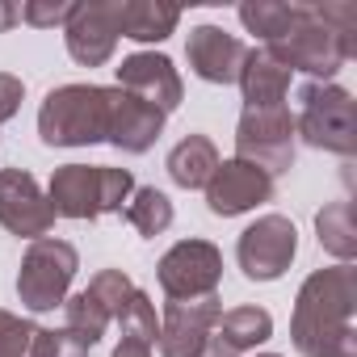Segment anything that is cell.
I'll return each mask as SVG.
<instances>
[{
  "mask_svg": "<svg viewBox=\"0 0 357 357\" xmlns=\"http://www.w3.org/2000/svg\"><path fill=\"white\" fill-rule=\"evenodd\" d=\"M353 311H357V269L353 265L315 269L294 298V319H290L294 349L303 357H357Z\"/></svg>",
  "mask_w": 357,
  "mask_h": 357,
  "instance_id": "1",
  "label": "cell"
},
{
  "mask_svg": "<svg viewBox=\"0 0 357 357\" xmlns=\"http://www.w3.org/2000/svg\"><path fill=\"white\" fill-rule=\"evenodd\" d=\"M265 51L290 72H307L328 84L357 55V5H344V0L294 5V26Z\"/></svg>",
  "mask_w": 357,
  "mask_h": 357,
  "instance_id": "2",
  "label": "cell"
},
{
  "mask_svg": "<svg viewBox=\"0 0 357 357\" xmlns=\"http://www.w3.org/2000/svg\"><path fill=\"white\" fill-rule=\"evenodd\" d=\"M135 194L130 168H109V164H63L51 176L47 202L59 219H101L122 211Z\"/></svg>",
  "mask_w": 357,
  "mask_h": 357,
  "instance_id": "3",
  "label": "cell"
},
{
  "mask_svg": "<svg viewBox=\"0 0 357 357\" xmlns=\"http://www.w3.org/2000/svg\"><path fill=\"white\" fill-rule=\"evenodd\" d=\"M38 135L47 147H89L109 139V89L59 84L38 109Z\"/></svg>",
  "mask_w": 357,
  "mask_h": 357,
  "instance_id": "4",
  "label": "cell"
},
{
  "mask_svg": "<svg viewBox=\"0 0 357 357\" xmlns=\"http://www.w3.org/2000/svg\"><path fill=\"white\" fill-rule=\"evenodd\" d=\"M298 101L303 109L294 118V135H303L319 151H336V155L357 151V101L349 89L311 80L298 93Z\"/></svg>",
  "mask_w": 357,
  "mask_h": 357,
  "instance_id": "5",
  "label": "cell"
},
{
  "mask_svg": "<svg viewBox=\"0 0 357 357\" xmlns=\"http://www.w3.org/2000/svg\"><path fill=\"white\" fill-rule=\"evenodd\" d=\"M76 269H80V257H76V248L68 240H55V236L30 240V248L22 257V273H17V298H22V307H30V311H55V307H63Z\"/></svg>",
  "mask_w": 357,
  "mask_h": 357,
  "instance_id": "6",
  "label": "cell"
},
{
  "mask_svg": "<svg viewBox=\"0 0 357 357\" xmlns=\"http://www.w3.org/2000/svg\"><path fill=\"white\" fill-rule=\"evenodd\" d=\"M236 160L257 164L261 172L278 176L294 164V118L286 105L273 109H244L236 126Z\"/></svg>",
  "mask_w": 357,
  "mask_h": 357,
  "instance_id": "7",
  "label": "cell"
},
{
  "mask_svg": "<svg viewBox=\"0 0 357 357\" xmlns=\"http://www.w3.org/2000/svg\"><path fill=\"white\" fill-rule=\"evenodd\" d=\"M155 278H160V290L168 298H206V294H219L223 252L211 240H181V244H172L160 257Z\"/></svg>",
  "mask_w": 357,
  "mask_h": 357,
  "instance_id": "8",
  "label": "cell"
},
{
  "mask_svg": "<svg viewBox=\"0 0 357 357\" xmlns=\"http://www.w3.org/2000/svg\"><path fill=\"white\" fill-rule=\"evenodd\" d=\"M298 252V231L286 215H261L252 227L240 231L236 261L248 282H278Z\"/></svg>",
  "mask_w": 357,
  "mask_h": 357,
  "instance_id": "9",
  "label": "cell"
},
{
  "mask_svg": "<svg viewBox=\"0 0 357 357\" xmlns=\"http://www.w3.org/2000/svg\"><path fill=\"white\" fill-rule=\"evenodd\" d=\"M223 315L219 294L206 298H168L164 303V319H160V353L164 357H198L206 349V340L215 336V324Z\"/></svg>",
  "mask_w": 357,
  "mask_h": 357,
  "instance_id": "10",
  "label": "cell"
},
{
  "mask_svg": "<svg viewBox=\"0 0 357 357\" xmlns=\"http://www.w3.org/2000/svg\"><path fill=\"white\" fill-rule=\"evenodd\" d=\"M0 227L22 240H43L55 227V211L26 168H0Z\"/></svg>",
  "mask_w": 357,
  "mask_h": 357,
  "instance_id": "11",
  "label": "cell"
},
{
  "mask_svg": "<svg viewBox=\"0 0 357 357\" xmlns=\"http://www.w3.org/2000/svg\"><path fill=\"white\" fill-rule=\"evenodd\" d=\"M269 198H273V176L244 160H219L215 176L206 181V206L219 219H236Z\"/></svg>",
  "mask_w": 357,
  "mask_h": 357,
  "instance_id": "12",
  "label": "cell"
},
{
  "mask_svg": "<svg viewBox=\"0 0 357 357\" xmlns=\"http://www.w3.org/2000/svg\"><path fill=\"white\" fill-rule=\"evenodd\" d=\"M68 55L84 68H101L109 63L114 47H118V0H89V5H76L68 26Z\"/></svg>",
  "mask_w": 357,
  "mask_h": 357,
  "instance_id": "13",
  "label": "cell"
},
{
  "mask_svg": "<svg viewBox=\"0 0 357 357\" xmlns=\"http://www.w3.org/2000/svg\"><path fill=\"white\" fill-rule=\"evenodd\" d=\"M118 89L147 101L151 109H160L164 118L181 105L185 89H181V76H176L172 59L168 55H155V51H139V55H126L122 68H118Z\"/></svg>",
  "mask_w": 357,
  "mask_h": 357,
  "instance_id": "14",
  "label": "cell"
},
{
  "mask_svg": "<svg viewBox=\"0 0 357 357\" xmlns=\"http://www.w3.org/2000/svg\"><path fill=\"white\" fill-rule=\"evenodd\" d=\"M244 55H248V47H244L236 34L219 30V26H198V30H190L185 59H190L194 76L206 80V84H236V76H240V68H244Z\"/></svg>",
  "mask_w": 357,
  "mask_h": 357,
  "instance_id": "15",
  "label": "cell"
},
{
  "mask_svg": "<svg viewBox=\"0 0 357 357\" xmlns=\"http://www.w3.org/2000/svg\"><path fill=\"white\" fill-rule=\"evenodd\" d=\"M164 135V114L151 109L147 101L122 93V89H109V143L130 151V155H143L147 147H155V139Z\"/></svg>",
  "mask_w": 357,
  "mask_h": 357,
  "instance_id": "16",
  "label": "cell"
},
{
  "mask_svg": "<svg viewBox=\"0 0 357 357\" xmlns=\"http://www.w3.org/2000/svg\"><path fill=\"white\" fill-rule=\"evenodd\" d=\"M236 84H240L248 109H273V105H282L286 93H290V68L278 63V59L261 47V51H248V55H244V68H240Z\"/></svg>",
  "mask_w": 357,
  "mask_h": 357,
  "instance_id": "17",
  "label": "cell"
},
{
  "mask_svg": "<svg viewBox=\"0 0 357 357\" xmlns=\"http://www.w3.org/2000/svg\"><path fill=\"white\" fill-rule=\"evenodd\" d=\"M181 9L176 5H160V0H118V38H135V43H164Z\"/></svg>",
  "mask_w": 357,
  "mask_h": 357,
  "instance_id": "18",
  "label": "cell"
},
{
  "mask_svg": "<svg viewBox=\"0 0 357 357\" xmlns=\"http://www.w3.org/2000/svg\"><path fill=\"white\" fill-rule=\"evenodd\" d=\"M219 168V151L206 135H185L168 151V176L181 190H206V181Z\"/></svg>",
  "mask_w": 357,
  "mask_h": 357,
  "instance_id": "19",
  "label": "cell"
},
{
  "mask_svg": "<svg viewBox=\"0 0 357 357\" xmlns=\"http://www.w3.org/2000/svg\"><path fill=\"white\" fill-rule=\"evenodd\" d=\"M215 336H219V340H227L236 353L257 349V344H265V340L273 336V315H269L265 307H231V311H223V315H219Z\"/></svg>",
  "mask_w": 357,
  "mask_h": 357,
  "instance_id": "20",
  "label": "cell"
},
{
  "mask_svg": "<svg viewBox=\"0 0 357 357\" xmlns=\"http://www.w3.org/2000/svg\"><path fill=\"white\" fill-rule=\"evenodd\" d=\"M315 236H319V248L332 252L340 265H349L357 257V227H353V206L349 202H328L319 215H315Z\"/></svg>",
  "mask_w": 357,
  "mask_h": 357,
  "instance_id": "21",
  "label": "cell"
},
{
  "mask_svg": "<svg viewBox=\"0 0 357 357\" xmlns=\"http://www.w3.org/2000/svg\"><path fill=\"white\" fill-rule=\"evenodd\" d=\"M240 22L265 47H273L294 26V5H282V0H248V5H240Z\"/></svg>",
  "mask_w": 357,
  "mask_h": 357,
  "instance_id": "22",
  "label": "cell"
},
{
  "mask_svg": "<svg viewBox=\"0 0 357 357\" xmlns=\"http://www.w3.org/2000/svg\"><path fill=\"white\" fill-rule=\"evenodd\" d=\"M126 223L139 231V236H164L168 227H172V202H168V194H160L155 185H147V190H135L130 194V202H126Z\"/></svg>",
  "mask_w": 357,
  "mask_h": 357,
  "instance_id": "23",
  "label": "cell"
},
{
  "mask_svg": "<svg viewBox=\"0 0 357 357\" xmlns=\"http://www.w3.org/2000/svg\"><path fill=\"white\" fill-rule=\"evenodd\" d=\"M63 319H68L63 328H68V332H76L89 349H93V344L105 336V328H109V311H105L89 290H80V294H68V298H63Z\"/></svg>",
  "mask_w": 357,
  "mask_h": 357,
  "instance_id": "24",
  "label": "cell"
},
{
  "mask_svg": "<svg viewBox=\"0 0 357 357\" xmlns=\"http://www.w3.org/2000/svg\"><path fill=\"white\" fill-rule=\"evenodd\" d=\"M118 324H122V336H135V340H147L155 344L160 336V319H155V303L135 286V294L126 298V307L118 311Z\"/></svg>",
  "mask_w": 357,
  "mask_h": 357,
  "instance_id": "25",
  "label": "cell"
},
{
  "mask_svg": "<svg viewBox=\"0 0 357 357\" xmlns=\"http://www.w3.org/2000/svg\"><path fill=\"white\" fill-rule=\"evenodd\" d=\"M89 294L109 311V319H118V311L126 307V298L135 294V282L122 273V269H101L93 282H89Z\"/></svg>",
  "mask_w": 357,
  "mask_h": 357,
  "instance_id": "26",
  "label": "cell"
},
{
  "mask_svg": "<svg viewBox=\"0 0 357 357\" xmlns=\"http://www.w3.org/2000/svg\"><path fill=\"white\" fill-rule=\"evenodd\" d=\"M30 357H89V344L68 328H38Z\"/></svg>",
  "mask_w": 357,
  "mask_h": 357,
  "instance_id": "27",
  "label": "cell"
},
{
  "mask_svg": "<svg viewBox=\"0 0 357 357\" xmlns=\"http://www.w3.org/2000/svg\"><path fill=\"white\" fill-rule=\"evenodd\" d=\"M34 324L13 315V311H0V357H30L34 344Z\"/></svg>",
  "mask_w": 357,
  "mask_h": 357,
  "instance_id": "28",
  "label": "cell"
},
{
  "mask_svg": "<svg viewBox=\"0 0 357 357\" xmlns=\"http://www.w3.org/2000/svg\"><path fill=\"white\" fill-rule=\"evenodd\" d=\"M72 9H76L72 0H30V5H22V22L38 30H55V26H68Z\"/></svg>",
  "mask_w": 357,
  "mask_h": 357,
  "instance_id": "29",
  "label": "cell"
},
{
  "mask_svg": "<svg viewBox=\"0 0 357 357\" xmlns=\"http://www.w3.org/2000/svg\"><path fill=\"white\" fill-rule=\"evenodd\" d=\"M22 97H26V84L9 72H0V122H9L22 109Z\"/></svg>",
  "mask_w": 357,
  "mask_h": 357,
  "instance_id": "30",
  "label": "cell"
},
{
  "mask_svg": "<svg viewBox=\"0 0 357 357\" xmlns=\"http://www.w3.org/2000/svg\"><path fill=\"white\" fill-rule=\"evenodd\" d=\"M109 357H151V344L147 340H135V336H122Z\"/></svg>",
  "mask_w": 357,
  "mask_h": 357,
  "instance_id": "31",
  "label": "cell"
},
{
  "mask_svg": "<svg viewBox=\"0 0 357 357\" xmlns=\"http://www.w3.org/2000/svg\"><path fill=\"white\" fill-rule=\"evenodd\" d=\"M198 357H240V353H236V349H231L227 340H219V336H211V340H206V349H202Z\"/></svg>",
  "mask_w": 357,
  "mask_h": 357,
  "instance_id": "32",
  "label": "cell"
},
{
  "mask_svg": "<svg viewBox=\"0 0 357 357\" xmlns=\"http://www.w3.org/2000/svg\"><path fill=\"white\" fill-rule=\"evenodd\" d=\"M17 22H22V9H17V5H9V0H0V34L13 30Z\"/></svg>",
  "mask_w": 357,
  "mask_h": 357,
  "instance_id": "33",
  "label": "cell"
},
{
  "mask_svg": "<svg viewBox=\"0 0 357 357\" xmlns=\"http://www.w3.org/2000/svg\"><path fill=\"white\" fill-rule=\"evenodd\" d=\"M265 357H278V353H265Z\"/></svg>",
  "mask_w": 357,
  "mask_h": 357,
  "instance_id": "34",
  "label": "cell"
}]
</instances>
